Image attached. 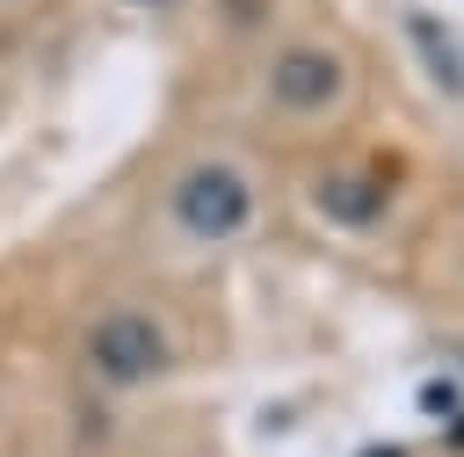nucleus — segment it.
Returning a JSON list of instances; mask_svg holds the SVG:
<instances>
[{"mask_svg": "<svg viewBox=\"0 0 464 457\" xmlns=\"http://www.w3.org/2000/svg\"><path fill=\"white\" fill-rule=\"evenodd\" d=\"M72 355H80V370H87L94 384H109V392H145V384H160V377L181 363V334H174V319H167L160 305L116 297V305H102V312L80 319Z\"/></svg>", "mask_w": 464, "mask_h": 457, "instance_id": "obj_1", "label": "nucleus"}, {"mask_svg": "<svg viewBox=\"0 0 464 457\" xmlns=\"http://www.w3.org/2000/svg\"><path fill=\"white\" fill-rule=\"evenodd\" d=\"M254 174L239 167V160H188V167H174L167 174V189H160V218H167V232L174 239H188V247H232L246 225H254Z\"/></svg>", "mask_w": 464, "mask_h": 457, "instance_id": "obj_2", "label": "nucleus"}, {"mask_svg": "<svg viewBox=\"0 0 464 457\" xmlns=\"http://www.w3.org/2000/svg\"><path fill=\"white\" fill-rule=\"evenodd\" d=\"M348 87H355L348 58H341L334 44H319V36L283 44V51L268 58V80H261V94H268L276 116H326V109L348 102Z\"/></svg>", "mask_w": 464, "mask_h": 457, "instance_id": "obj_3", "label": "nucleus"}, {"mask_svg": "<svg viewBox=\"0 0 464 457\" xmlns=\"http://www.w3.org/2000/svg\"><path fill=\"white\" fill-rule=\"evenodd\" d=\"M123 7H174V0H123Z\"/></svg>", "mask_w": 464, "mask_h": 457, "instance_id": "obj_4", "label": "nucleus"}, {"mask_svg": "<svg viewBox=\"0 0 464 457\" xmlns=\"http://www.w3.org/2000/svg\"><path fill=\"white\" fill-rule=\"evenodd\" d=\"M0 421H7V384H0Z\"/></svg>", "mask_w": 464, "mask_h": 457, "instance_id": "obj_5", "label": "nucleus"}]
</instances>
